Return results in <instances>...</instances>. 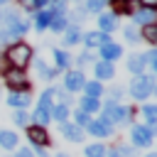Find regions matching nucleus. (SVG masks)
I'll use <instances>...</instances> for the list:
<instances>
[{"label":"nucleus","instance_id":"31","mask_svg":"<svg viewBox=\"0 0 157 157\" xmlns=\"http://www.w3.org/2000/svg\"><path fill=\"white\" fill-rule=\"evenodd\" d=\"M105 5H108V0H88L86 12H101V10H105Z\"/></svg>","mask_w":157,"mask_h":157},{"label":"nucleus","instance_id":"26","mask_svg":"<svg viewBox=\"0 0 157 157\" xmlns=\"http://www.w3.org/2000/svg\"><path fill=\"white\" fill-rule=\"evenodd\" d=\"M69 25L71 22H69L66 15H52V20H49V29H54V32H64Z\"/></svg>","mask_w":157,"mask_h":157},{"label":"nucleus","instance_id":"39","mask_svg":"<svg viewBox=\"0 0 157 157\" xmlns=\"http://www.w3.org/2000/svg\"><path fill=\"white\" fill-rule=\"evenodd\" d=\"M10 39H15V37H12V34H10L7 29H0V47H5V44H7Z\"/></svg>","mask_w":157,"mask_h":157},{"label":"nucleus","instance_id":"5","mask_svg":"<svg viewBox=\"0 0 157 157\" xmlns=\"http://www.w3.org/2000/svg\"><path fill=\"white\" fill-rule=\"evenodd\" d=\"M5 83H7L12 91H27V88H29V81H27L25 71H20V69H12V66L5 71Z\"/></svg>","mask_w":157,"mask_h":157},{"label":"nucleus","instance_id":"16","mask_svg":"<svg viewBox=\"0 0 157 157\" xmlns=\"http://www.w3.org/2000/svg\"><path fill=\"white\" fill-rule=\"evenodd\" d=\"M132 20H135V25H140V27L155 25V10H152V7H137V12L132 15Z\"/></svg>","mask_w":157,"mask_h":157},{"label":"nucleus","instance_id":"4","mask_svg":"<svg viewBox=\"0 0 157 157\" xmlns=\"http://www.w3.org/2000/svg\"><path fill=\"white\" fill-rule=\"evenodd\" d=\"M152 137H155V130L147 128V125H132L130 130V140H132V147H150L152 145Z\"/></svg>","mask_w":157,"mask_h":157},{"label":"nucleus","instance_id":"1","mask_svg":"<svg viewBox=\"0 0 157 157\" xmlns=\"http://www.w3.org/2000/svg\"><path fill=\"white\" fill-rule=\"evenodd\" d=\"M5 59L10 61V66L12 69H25L32 59H34V52H32V47L27 44V42H12L7 49H5Z\"/></svg>","mask_w":157,"mask_h":157},{"label":"nucleus","instance_id":"29","mask_svg":"<svg viewBox=\"0 0 157 157\" xmlns=\"http://www.w3.org/2000/svg\"><path fill=\"white\" fill-rule=\"evenodd\" d=\"M83 155H86V157H105V147H103L101 142H93V145H86Z\"/></svg>","mask_w":157,"mask_h":157},{"label":"nucleus","instance_id":"9","mask_svg":"<svg viewBox=\"0 0 157 157\" xmlns=\"http://www.w3.org/2000/svg\"><path fill=\"white\" fill-rule=\"evenodd\" d=\"M81 42L88 47V49H93V47H103V44H108V42H113L110 39V34H105V32H98V29H93V32H88V34H83L81 37Z\"/></svg>","mask_w":157,"mask_h":157},{"label":"nucleus","instance_id":"30","mask_svg":"<svg viewBox=\"0 0 157 157\" xmlns=\"http://www.w3.org/2000/svg\"><path fill=\"white\" fill-rule=\"evenodd\" d=\"M88 123H91V115H88V113H83V110H76V113H74V125L86 128Z\"/></svg>","mask_w":157,"mask_h":157},{"label":"nucleus","instance_id":"38","mask_svg":"<svg viewBox=\"0 0 157 157\" xmlns=\"http://www.w3.org/2000/svg\"><path fill=\"white\" fill-rule=\"evenodd\" d=\"M29 150H32V155H34V157H49V155H47V150H44L42 145H32Z\"/></svg>","mask_w":157,"mask_h":157},{"label":"nucleus","instance_id":"7","mask_svg":"<svg viewBox=\"0 0 157 157\" xmlns=\"http://www.w3.org/2000/svg\"><path fill=\"white\" fill-rule=\"evenodd\" d=\"M86 130H88V135H93V137H110V135H113V125H108V123L101 120V118H91V123L86 125Z\"/></svg>","mask_w":157,"mask_h":157},{"label":"nucleus","instance_id":"11","mask_svg":"<svg viewBox=\"0 0 157 157\" xmlns=\"http://www.w3.org/2000/svg\"><path fill=\"white\" fill-rule=\"evenodd\" d=\"M27 137H29V142L32 145H42V147H47L49 145V132L44 130V128H39V125H29L27 128Z\"/></svg>","mask_w":157,"mask_h":157},{"label":"nucleus","instance_id":"15","mask_svg":"<svg viewBox=\"0 0 157 157\" xmlns=\"http://www.w3.org/2000/svg\"><path fill=\"white\" fill-rule=\"evenodd\" d=\"M29 93L27 91H10V96H7V103L15 108V110H25L27 105H29Z\"/></svg>","mask_w":157,"mask_h":157},{"label":"nucleus","instance_id":"19","mask_svg":"<svg viewBox=\"0 0 157 157\" xmlns=\"http://www.w3.org/2000/svg\"><path fill=\"white\" fill-rule=\"evenodd\" d=\"M61 34H64V39H61V42H64L66 47L78 44V42H81V37H83V34H81V29H78V25H69V27H66Z\"/></svg>","mask_w":157,"mask_h":157},{"label":"nucleus","instance_id":"6","mask_svg":"<svg viewBox=\"0 0 157 157\" xmlns=\"http://www.w3.org/2000/svg\"><path fill=\"white\" fill-rule=\"evenodd\" d=\"M86 83V76L81 69H69L66 76H64V91H71V93H78Z\"/></svg>","mask_w":157,"mask_h":157},{"label":"nucleus","instance_id":"48","mask_svg":"<svg viewBox=\"0 0 157 157\" xmlns=\"http://www.w3.org/2000/svg\"><path fill=\"white\" fill-rule=\"evenodd\" d=\"M0 22H2V10H0Z\"/></svg>","mask_w":157,"mask_h":157},{"label":"nucleus","instance_id":"41","mask_svg":"<svg viewBox=\"0 0 157 157\" xmlns=\"http://www.w3.org/2000/svg\"><path fill=\"white\" fill-rule=\"evenodd\" d=\"M76 61H78V66H83V64H88V61H93V59H91V52H83V54H81V56L76 59Z\"/></svg>","mask_w":157,"mask_h":157},{"label":"nucleus","instance_id":"21","mask_svg":"<svg viewBox=\"0 0 157 157\" xmlns=\"http://www.w3.org/2000/svg\"><path fill=\"white\" fill-rule=\"evenodd\" d=\"M49 20H52V12H49V10H37V12H34V29H37V32L49 29Z\"/></svg>","mask_w":157,"mask_h":157},{"label":"nucleus","instance_id":"22","mask_svg":"<svg viewBox=\"0 0 157 157\" xmlns=\"http://www.w3.org/2000/svg\"><path fill=\"white\" fill-rule=\"evenodd\" d=\"M34 69H37V76H39L42 81H54V76H56V69L47 66L42 59H37V61H34Z\"/></svg>","mask_w":157,"mask_h":157},{"label":"nucleus","instance_id":"43","mask_svg":"<svg viewBox=\"0 0 157 157\" xmlns=\"http://www.w3.org/2000/svg\"><path fill=\"white\" fill-rule=\"evenodd\" d=\"M105 157H123V155H120L118 147H113V150H105Z\"/></svg>","mask_w":157,"mask_h":157},{"label":"nucleus","instance_id":"42","mask_svg":"<svg viewBox=\"0 0 157 157\" xmlns=\"http://www.w3.org/2000/svg\"><path fill=\"white\" fill-rule=\"evenodd\" d=\"M15 157H34V155H32V150H29V147H20V150L15 152Z\"/></svg>","mask_w":157,"mask_h":157},{"label":"nucleus","instance_id":"34","mask_svg":"<svg viewBox=\"0 0 157 157\" xmlns=\"http://www.w3.org/2000/svg\"><path fill=\"white\" fill-rule=\"evenodd\" d=\"M125 39H128L130 44H135V42H140V32H137L135 27H125Z\"/></svg>","mask_w":157,"mask_h":157},{"label":"nucleus","instance_id":"24","mask_svg":"<svg viewBox=\"0 0 157 157\" xmlns=\"http://www.w3.org/2000/svg\"><path fill=\"white\" fill-rule=\"evenodd\" d=\"M0 147L2 150H15L17 147V135L12 130H2L0 128Z\"/></svg>","mask_w":157,"mask_h":157},{"label":"nucleus","instance_id":"25","mask_svg":"<svg viewBox=\"0 0 157 157\" xmlns=\"http://www.w3.org/2000/svg\"><path fill=\"white\" fill-rule=\"evenodd\" d=\"M52 120H56L59 125L61 123H69V105H61V103L52 105Z\"/></svg>","mask_w":157,"mask_h":157},{"label":"nucleus","instance_id":"45","mask_svg":"<svg viewBox=\"0 0 157 157\" xmlns=\"http://www.w3.org/2000/svg\"><path fill=\"white\" fill-rule=\"evenodd\" d=\"M56 157H69V155H66V152H59V155H56Z\"/></svg>","mask_w":157,"mask_h":157},{"label":"nucleus","instance_id":"27","mask_svg":"<svg viewBox=\"0 0 157 157\" xmlns=\"http://www.w3.org/2000/svg\"><path fill=\"white\" fill-rule=\"evenodd\" d=\"M142 115H145V125L147 128H155V123H157V105L145 103L142 105Z\"/></svg>","mask_w":157,"mask_h":157},{"label":"nucleus","instance_id":"32","mask_svg":"<svg viewBox=\"0 0 157 157\" xmlns=\"http://www.w3.org/2000/svg\"><path fill=\"white\" fill-rule=\"evenodd\" d=\"M52 98H54V88H47V91L39 96V105H44V108H52Z\"/></svg>","mask_w":157,"mask_h":157},{"label":"nucleus","instance_id":"40","mask_svg":"<svg viewBox=\"0 0 157 157\" xmlns=\"http://www.w3.org/2000/svg\"><path fill=\"white\" fill-rule=\"evenodd\" d=\"M29 2H32L34 10H47V5H49L52 0H29Z\"/></svg>","mask_w":157,"mask_h":157},{"label":"nucleus","instance_id":"20","mask_svg":"<svg viewBox=\"0 0 157 157\" xmlns=\"http://www.w3.org/2000/svg\"><path fill=\"white\" fill-rule=\"evenodd\" d=\"M32 120H34V125H39V128H47V123L52 120V108L37 105V108H34V113H32Z\"/></svg>","mask_w":157,"mask_h":157},{"label":"nucleus","instance_id":"14","mask_svg":"<svg viewBox=\"0 0 157 157\" xmlns=\"http://www.w3.org/2000/svg\"><path fill=\"white\" fill-rule=\"evenodd\" d=\"M52 56H54V66H56V71H69V66H71V59H74L69 52H64V49L54 47V49H52Z\"/></svg>","mask_w":157,"mask_h":157},{"label":"nucleus","instance_id":"12","mask_svg":"<svg viewBox=\"0 0 157 157\" xmlns=\"http://www.w3.org/2000/svg\"><path fill=\"white\" fill-rule=\"evenodd\" d=\"M93 74H96V81H110L113 76H115V69H113V64H108V61H96L93 64Z\"/></svg>","mask_w":157,"mask_h":157},{"label":"nucleus","instance_id":"17","mask_svg":"<svg viewBox=\"0 0 157 157\" xmlns=\"http://www.w3.org/2000/svg\"><path fill=\"white\" fill-rule=\"evenodd\" d=\"M145 66H147V61H145V54H130V59H128V71H130L132 76H137V74H145Z\"/></svg>","mask_w":157,"mask_h":157},{"label":"nucleus","instance_id":"3","mask_svg":"<svg viewBox=\"0 0 157 157\" xmlns=\"http://www.w3.org/2000/svg\"><path fill=\"white\" fill-rule=\"evenodd\" d=\"M101 120H105L108 125H128V123L132 120V108H128V105H123V103L108 101L105 108H103Z\"/></svg>","mask_w":157,"mask_h":157},{"label":"nucleus","instance_id":"33","mask_svg":"<svg viewBox=\"0 0 157 157\" xmlns=\"http://www.w3.org/2000/svg\"><path fill=\"white\" fill-rule=\"evenodd\" d=\"M12 120H15V125H20V128H25V125H27V120H29V115H27L25 110H15V115H12Z\"/></svg>","mask_w":157,"mask_h":157},{"label":"nucleus","instance_id":"46","mask_svg":"<svg viewBox=\"0 0 157 157\" xmlns=\"http://www.w3.org/2000/svg\"><path fill=\"white\" fill-rule=\"evenodd\" d=\"M5 2H10V0H0V5H5Z\"/></svg>","mask_w":157,"mask_h":157},{"label":"nucleus","instance_id":"13","mask_svg":"<svg viewBox=\"0 0 157 157\" xmlns=\"http://www.w3.org/2000/svg\"><path fill=\"white\" fill-rule=\"evenodd\" d=\"M113 29H118V15H113V12H101V15H98V32L110 34Z\"/></svg>","mask_w":157,"mask_h":157},{"label":"nucleus","instance_id":"18","mask_svg":"<svg viewBox=\"0 0 157 157\" xmlns=\"http://www.w3.org/2000/svg\"><path fill=\"white\" fill-rule=\"evenodd\" d=\"M101 98H91V96H83V98H78V110H83V113H88V115H93V113H98L101 110Z\"/></svg>","mask_w":157,"mask_h":157},{"label":"nucleus","instance_id":"44","mask_svg":"<svg viewBox=\"0 0 157 157\" xmlns=\"http://www.w3.org/2000/svg\"><path fill=\"white\" fill-rule=\"evenodd\" d=\"M137 2H140V7H152L155 10V2L157 0H137Z\"/></svg>","mask_w":157,"mask_h":157},{"label":"nucleus","instance_id":"35","mask_svg":"<svg viewBox=\"0 0 157 157\" xmlns=\"http://www.w3.org/2000/svg\"><path fill=\"white\" fill-rule=\"evenodd\" d=\"M108 96H110L113 103H118V98H123V88H120V86H110V88H108Z\"/></svg>","mask_w":157,"mask_h":157},{"label":"nucleus","instance_id":"36","mask_svg":"<svg viewBox=\"0 0 157 157\" xmlns=\"http://www.w3.org/2000/svg\"><path fill=\"white\" fill-rule=\"evenodd\" d=\"M132 10V0H123L120 5H115V12L113 15H118V12H130Z\"/></svg>","mask_w":157,"mask_h":157},{"label":"nucleus","instance_id":"37","mask_svg":"<svg viewBox=\"0 0 157 157\" xmlns=\"http://www.w3.org/2000/svg\"><path fill=\"white\" fill-rule=\"evenodd\" d=\"M145 61L150 64V69H157V52H155V49H150V52L145 54Z\"/></svg>","mask_w":157,"mask_h":157},{"label":"nucleus","instance_id":"23","mask_svg":"<svg viewBox=\"0 0 157 157\" xmlns=\"http://www.w3.org/2000/svg\"><path fill=\"white\" fill-rule=\"evenodd\" d=\"M81 91H83V96H91V98H101V96H103V83L93 78V81H86Z\"/></svg>","mask_w":157,"mask_h":157},{"label":"nucleus","instance_id":"2","mask_svg":"<svg viewBox=\"0 0 157 157\" xmlns=\"http://www.w3.org/2000/svg\"><path fill=\"white\" fill-rule=\"evenodd\" d=\"M128 91H130V98H135V101H147V98L155 93V76H152V74H137V76H132Z\"/></svg>","mask_w":157,"mask_h":157},{"label":"nucleus","instance_id":"10","mask_svg":"<svg viewBox=\"0 0 157 157\" xmlns=\"http://www.w3.org/2000/svg\"><path fill=\"white\" fill-rule=\"evenodd\" d=\"M59 132L61 137H66L69 142H83V128L74 125V123H61L59 125Z\"/></svg>","mask_w":157,"mask_h":157},{"label":"nucleus","instance_id":"8","mask_svg":"<svg viewBox=\"0 0 157 157\" xmlns=\"http://www.w3.org/2000/svg\"><path fill=\"white\" fill-rule=\"evenodd\" d=\"M98 56H101V61L113 64L115 59H120V56H123V47H120V44H115V42H108V44L98 47Z\"/></svg>","mask_w":157,"mask_h":157},{"label":"nucleus","instance_id":"28","mask_svg":"<svg viewBox=\"0 0 157 157\" xmlns=\"http://www.w3.org/2000/svg\"><path fill=\"white\" fill-rule=\"evenodd\" d=\"M140 39L155 44V42H157V27H155V25H145V27L140 29Z\"/></svg>","mask_w":157,"mask_h":157},{"label":"nucleus","instance_id":"47","mask_svg":"<svg viewBox=\"0 0 157 157\" xmlns=\"http://www.w3.org/2000/svg\"><path fill=\"white\" fill-rule=\"evenodd\" d=\"M145 157H157V155H145Z\"/></svg>","mask_w":157,"mask_h":157}]
</instances>
